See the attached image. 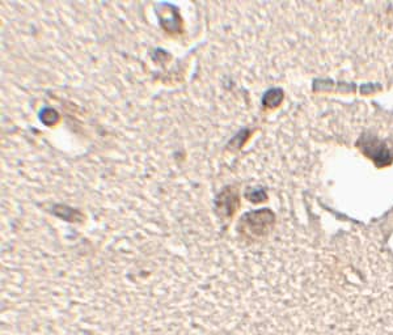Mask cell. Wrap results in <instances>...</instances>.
Returning a JSON list of instances; mask_svg holds the SVG:
<instances>
[{
	"mask_svg": "<svg viewBox=\"0 0 393 335\" xmlns=\"http://www.w3.org/2000/svg\"><path fill=\"white\" fill-rule=\"evenodd\" d=\"M216 210L223 216H231L235 212V208L237 207V192H235L232 189H224L215 201Z\"/></svg>",
	"mask_w": 393,
	"mask_h": 335,
	"instance_id": "obj_1",
	"label": "cell"
},
{
	"mask_svg": "<svg viewBox=\"0 0 393 335\" xmlns=\"http://www.w3.org/2000/svg\"><path fill=\"white\" fill-rule=\"evenodd\" d=\"M40 118L45 125L52 126L58 122L59 116L54 109H43L40 114Z\"/></svg>",
	"mask_w": 393,
	"mask_h": 335,
	"instance_id": "obj_2",
	"label": "cell"
},
{
	"mask_svg": "<svg viewBox=\"0 0 393 335\" xmlns=\"http://www.w3.org/2000/svg\"><path fill=\"white\" fill-rule=\"evenodd\" d=\"M280 98H282L280 92L278 91V89H273V91H270L269 93H266V96H265L264 98V104L266 105V106L267 105H269V106H275V105H278Z\"/></svg>",
	"mask_w": 393,
	"mask_h": 335,
	"instance_id": "obj_3",
	"label": "cell"
}]
</instances>
